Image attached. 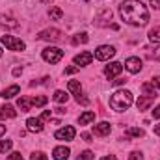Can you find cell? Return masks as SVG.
Listing matches in <instances>:
<instances>
[{
    "instance_id": "6da1fadb",
    "label": "cell",
    "mask_w": 160,
    "mask_h": 160,
    "mask_svg": "<svg viewBox=\"0 0 160 160\" xmlns=\"http://www.w3.org/2000/svg\"><path fill=\"white\" fill-rule=\"evenodd\" d=\"M121 19L132 26H145L149 21V11L140 0H125L119 6Z\"/></svg>"
},
{
    "instance_id": "7a4b0ae2",
    "label": "cell",
    "mask_w": 160,
    "mask_h": 160,
    "mask_svg": "<svg viewBox=\"0 0 160 160\" xmlns=\"http://www.w3.org/2000/svg\"><path fill=\"white\" fill-rule=\"evenodd\" d=\"M130 104H132V93L127 91V89H119V91H116V93L110 97V106H112L116 112H125V110H128Z\"/></svg>"
},
{
    "instance_id": "3957f363",
    "label": "cell",
    "mask_w": 160,
    "mask_h": 160,
    "mask_svg": "<svg viewBox=\"0 0 160 160\" xmlns=\"http://www.w3.org/2000/svg\"><path fill=\"white\" fill-rule=\"evenodd\" d=\"M41 56H43V60L48 62V63H58V62L63 58V50L58 48V47H47V48H43Z\"/></svg>"
},
{
    "instance_id": "277c9868",
    "label": "cell",
    "mask_w": 160,
    "mask_h": 160,
    "mask_svg": "<svg viewBox=\"0 0 160 160\" xmlns=\"http://www.w3.org/2000/svg\"><path fill=\"white\" fill-rule=\"evenodd\" d=\"M2 45H6L9 50H15V52H21V50H24L26 48V45H24V41L17 39V38H13V36H2Z\"/></svg>"
},
{
    "instance_id": "5b68a950",
    "label": "cell",
    "mask_w": 160,
    "mask_h": 160,
    "mask_svg": "<svg viewBox=\"0 0 160 160\" xmlns=\"http://www.w3.org/2000/svg\"><path fill=\"white\" fill-rule=\"evenodd\" d=\"M116 54V48L114 47H110V45H102V47H99L97 50H95V60H99V62H106V60H110L112 56Z\"/></svg>"
},
{
    "instance_id": "8992f818",
    "label": "cell",
    "mask_w": 160,
    "mask_h": 160,
    "mask_svg": "<svg viewBox=\"0 0 160 160\" xmlns=\"http://www.w3.org/2000/svg\"><path fill=\"white\" fill-rule=\"evenodd\" d=\"M75 134H77V130H75L73 127H63V128L56 130L54 138H56V140H60V142H71V140L75 138Z\"/></svg>"
},
{
    "instance_id": "52a82bcc",
    "label": "cell",
    "mask_w": 160,
    "mask_h": 160,
    "mask_svg": "<svg viewBox=\"0 0 160 160\" xmlns=\"http://www.w3.org/2000/svg\"><path fill=\"white\" fill-rule=\"evenodd\" d=\"M142 65H143V63H142V60H140V58H136V56H130V58H127V60H125V69H127L128 73H134V75H136V73H140V71H142Z\"/></svg>"
},
{
    "instance_id": "ba28073f",
    "label": "cell",
    "mask_w": 160,
    "mask_h": 160,
    "mask_svg": "<svg viewBox=\"0 0 160 160\" xmlns=\"http://www.w3.org/2000/svg\"><path fill=\"white\" fill-rule=\"evenodd\" d=\"M38 39L41 41H60L62 39V32L60 30H56V28H48V30H43L39 36H38Z\"/></svg>"
},
{
    "instance_id": "9c48e42d",
    "label": "cell",
    "mask_w": 160,
    "mask_h": 160,
    "mask_svg": "<svg viewBox=\"0 0 160 160\" xmlns=\"http://www.w3.org/2000/svg\"><path fill=\"white\" fill-rule=\"evenodd\" d=\"M121 71H123V63L119 62H112L110 65H106V69H104V75H106V78H114V77H118Z\"/></svg>"
},
{
    "instance_id": "30bf717a",
    "label": "cell",
    "mask_w": 160,
    "mask_h": 160,
    "mask_svg": "<svg viewBox=\"0 0 160 160\" xmlns=\"http://www.w3.org/2000/svg\"><path fill=\"white\" fill-rule=\"evenodd\" d=\"M91 60H93V54H91V52H82V54H78V56H75V63H77L78 67L89 65Z\"/></svg>"
},
{
    "instance_id": "8fae6325",
    "label": "cell",
    "mask_w": 160,
    "mask_h": 160,
    "mask_svg": "<svg viewBox=\"0 0 160 160\" xmlns=\"http://www.w3.org/2000/svg\"><path fill=\"white\" fill-rule=\"evenodd\" d=\"M52 155H54V160H67L69 158V155H71V151H69V147L60 145V147H54Z\"/></svg>"
},
{
    "instance_id": "7c38bea8",
    "label": "cell",
    "mask_w": 160,
    "mask_h": 160,
    "mask_svg": "<svg viewBox=\"0 0 160 160\" xmlns=\"http://www.w3.org/2000/svg\"><path fill=\"white\" fill-rule=\"evenodd\" d=\"M93 132L97 136H108L110 134V123L108 121H102L99 125H93Z\"/></svg>"
},
{
    "instance_id": "4fadbf2b",
    "label": "cell",
    "mask_w": 160,
    "mask_h": 160,
    "mask_svg": "<svg viewBox=\"0 0 160 160\" xmlns=\"http://www.w3.org/2000/svg\"><path fill=\"white\" fill-rule=\"evenodd\" d=\"M26 127H28L30 132H41L43 130V121L39 118H30L26 121Z\"/></svg>"
},
{
    "instance_id": "5bb4252c",
    "label": "cell",
    "mask_w": 160,
    "mask_h": 160,
    "mask_svg": "<svg viewBox=\"0 0 160 160\" xmlns=\"http://www.w3.org/2000/svg\"><path fill=\"white\" fill-rule=\"evenodd\" d=\"M97 24H101V26H104V24H108V21H112V11L108 9V8H104V9H101L99 11V15H97Z\"/></svg>"
},
{
    "instance_id": "9a60e30c",
    "label": "cell",
    "mask_w": 160,
    "mask_h": 160,
    "mask_svg": "<svg viewBox=\"0 0 160 160\" xmlns=\"http://www.w3.org/2000/svg\"><path fill=\"white\" fill-rule=\"evenodd\" d=\"M153 101H155V97L145 95V97H140V99L136 101V106H138V110H140V112H143V110H147V108L153 104Z\"/></svg>"
},
{
    "instance_id": "2e32d148",
    "label": "cell",
    "mask_w": 160,
    "mask_h": 160,
    "mask_svg": "<svg viewBox=\"0 0 160 160\" xmlns=\"http://www.w3.org/2000/svg\"><path fill=\"white\" fill-rule=\"evenodd\" d=\"M19 91H21V88L17 86V84H13V86H9V88H6L4 91H2V99H11V97H15V95H19Z\"/></svg>"
},
{
    "instance_id": "e0dca14e",
    "label": "cell",
    "mask_w": 160,
    "mask_h": 160,
    "mask_svg": "<svg viewBox=\"0 0 160 160\" xmlns=\"http://www.w3.org/2000/svg\"><path fill=\"white\" fill-rule=\"evenodd\" d=\"M15 116H17V112H15V108H13V106L6 104V106H2V108H0V119H4V118H15Z\"/></svg>"
},
{
    "instance_id": "ac0fdd59",
    "label": "cell",
    "mask_w": 160,
    "mask_h": 160,
    "mask_svg": "<svg viewBox=\"0 0 160 160\" xmlns=\"http://www.w3.org/2000/svg\"><path fill=\"white\" fill-rule=\"evenodd\" d=\"M125 136H127V138H130V136H132V138H143L145 132H143L142 128H138V127H132V128H127V130H125Z\"/></svg>"
},
{
    "instance_id": "d6986e66",
    "label": "cell",
    "mask_w": 160,
    "mask_h": 160,
    "mask_svg": "<svg viewBox=\"0 0 160 160\" xmlns=\"http://www.w3.org/2000/svg\"><path fill=\"white\" fill-rule=\"evenodd\" d=\"M93 119H95V112H89V110H88V112H84L78 118V123L80 125H89Z\"/></svg>"
},
{
    "instance_id": "ffe728a7",
    "label": "cell",
    "mask_w": 160,
    "mask_h": 160,
    "mask_svg": "<svg viewBox=\"0 0 160 160\" xmlns=\"http://www.w3.org/2000/svg\"><path fill=\"white\" fill-rule=\"evenodd\" d=\"M17 106L21 108V112H28L30 106H32V101H30L28 97H21V99L17 101Z\"/></svg>"
},
{
    "instance_id": "44dd1931",
    "label": "cell",
    "mask_w": 160,
    "mask_h": 160,
    "mask_svg": "<svg viewBox=\"0 0 160 160\" xmlns=\"http://www.w3.org/2000/svg\"><path fill=\"white\" fill-rule=\"evenodd\" d=\"M142 91H143L145 95H149V97H155V99L158 97V95H157V88H155L153 84H143V86H142Z\"/></svg>"
},
{
    "instance_id": "7402d4cb",
    "label": "cell",
    "mask_w": 160,
    "mask_h": 160,
    "mask_svg": "<svg viewBox=\"0 0 160 160\" xmlns=\"http://www.w3.org/2000/svg\"><path fill=\"white\" fill-rule=\"evenodd\" d=\"M48 17H50L52 21H60V19L63 17V11H62L60 8H50V9H48Z\"/></svg>"
},
{
    "instance_id": "603a6c76",
    "label": "cell",
    "mask_w": 160,
    "mask_h": 160,
    "mask_svg": "<svg viewBox=\"0 0 160 160\" xmlns=\"http://www.w3.org/2000/svg\"><path fill=\"white\" fill-rule=\"evenodd\" d=\"M67 88H69V91H71V93H75V95H78V93H82V88H80V82H77V80H69V84H67Z\"/></svg>"
},
{
    "instance_id": "cb8c5ba5",
    "label": "cell",
    "mask_w": 160,
    "mask_h": 160,
    "mask_svg": "<svg viewBox=\"0 0 160 160\" xmlns=\"http://www.w3.org/2000/svg\"><path fill=\"white\" fill-rule=\"evenodd\" d=\"M52 99H54L56 102H67L69 95H67L65 91H60V89H58V91H54V97H52Z\"/></svg>"
},
{
    "instance_id": "d4e9b609",
    "label": "cell",
    "mask_w": 160,
    "mask_h": 160,
    "mask_svg": "<svg viewBox=\"0 0 160 160\" xmlns=\"http://www.w3.org/2000/svg\"><path fill=\"white\" fill-rule=\"evenodd\" d=\"M88 41H89L88 34H86V32H82V34H77V36L71 39V43H73V45H78V43H88Z\"/></svg>"
},
{
    "instance_id": "484cf974",
    "label": "cell",
    "mask_w": 160,
    "mask_h": 160,
    "mask_svg": "<svg viewBox=\"0 0 160 160\" xmlns=\"http://www.w3.org/2000/svg\"><path fill=\"white\" fill-rule=\"evenodd\" d=\"M149 41L160 45V28H155V30H151V32H149Z\"/></svg>"
},
{
    "instance_id": "4316f807",
    "label": "cell",
    "mask_w": 160,
    "mask_h": 160,
    "mask_svg": "<svg viewBox=\"0 0 160 160\" xmlns=\"http://www.w3.org/2000/svg\"><path fill=\"white\" fill-rule=\"evenodd\" d=\"M30 101H32V104H34V106H45V104H47V97H43V95L34 97V99H30Z\"/></svg>"
},
{
    "instance_id": "83f0119b",
    "label": "cell",
    "mask_w": 160,
    "mask_h": 160,
    "mask_svg": "<svg viewBox=\"0 0 160 160\" xmlns=\"http://www.w3.org/2000/svg\"><path fill=\"white\" fill-rule=\"evenodd\" d=\"M11 145H13V142H11V140H2V142H0V153L9 151V149H11Z\"/></svg>"
},
{
    "instance_id": "f1b7e54d",
    "label": "cell",
    "mask_w": 160,
    "mask_h": 160,
    "mask_svg": "<svg viewBox=\"0 0 160 160\" xmlns=\"http://www.w3.org/2000/svg\"><path fill=\"white\" fill-rule=\"evenodd\" d=\"M93 157H95V155H93L91 151H82L77 160H93Z\"/></svg>"
},
{
    "instance_id": "f546056e",
    "label": "cell",
    "mask_w": 160,
    "mask_h": 160,
    "mask_svg": "<svg viewBox=\"0 0 160 160\" xmlns=\"http://www.w3.org/2000/svg\"><path fill=\"white\" fill-rule=\"evenodd\" d=\"M75 97H77V102H80V104H84V106H86V104H89V99H88V97H84L82 93L75 95Z\"/></svg>"
},
{
    "instance_id": "4dcf8cb0",
    "label": "cell",
    "mask_w": 160,
    "mask_h": 160,
    "mask_svg": "<svg viewBox=\"0 0 160 160\" xmlns=\"http://www.w3.org/2000/svg\"><path fill=\"white\" fill-rule=\"evenodd\" d=\"M80 67L78 65H71V67H65V75H75V73H78Z\"/></svg>"
},
{
    "instance_id": "1f68e13d",
    "label": "cell",
    "mask_w": 160,
    "mask_h": 160,
    "mask_svg": "<svg viewBox=\"0 0 160 160\" xmlns=\"http://www.w3.org/2000/svg\"><path fill=\"white\" fill-rule=\"evenodd\" d=\"M128 160H143V157H142V153L134 151V153H130V158H128Z\"/></svg>"
},
{
    "instance_id": "d6a6232c",
    "label": "cell",
    "mask_w": 160,
    "mask_h": 160,
    "mask_svg": "<svg viewBox=\"0 0 160 160\" xmlns=\"http://www.w3.org/2000/svg\"><path fill=\"white\" fill-rule=\"evenodd\" d=\"M50 116H52V110H45L43 114H41V121H45V119H50Z\"/></svg>"
},
{
    "instance_id": "836d02e7",
    "label": "cell",
    "mask_w": 160,
    "mask_h": 160,
    "mask_svg": "<svg viewBox=\"0 0 160 160\" xmlns=\"http://www.w3.org/2000/svg\"><path fill=\"white\" fill-rule=\"evenodd\" d=\"M30 160H47V157H45L43 153H34V155H32V158H30Z\"/></svg>"
},
{
    "instance_id": "e575fe53",
    "label": "cell",
    "mask_w": 160,
    "mask_h": 160,
    "mask_svg": "<svg viewBox=\"0 0 160 160\" xmlns=\"http://www.w3.org/2000/svg\"><path fill=\"white\" fill-rule=\"evenodd\" d=\"M8 160H22V155H21V153H11V155L8 157Z\"/></svg>"
},
{
    "instance_id": "d590c367",
    "label": "cell",
    "mask_w": 160,
    "mask_h": 160,
    "mask_svg": "<svg viewBox=\"0 0 160 160\" xmlns=\"http://www.w3.org/2000/svg\"><path fill=\"white\" fill-rule=\"evenodd\" d=\"M153 118H155V119H160V104L153 110Z\"/></svg>"
},
{
    "instance_id": "8d00e7d4",
    "label": "cell",
    "mask_w": 160,
    "mask_h": 160,
    "mask_svg": "<svg viewBox=\"0 0 160 160\" xmlns=\"http://www.w3.org/2000/svg\"><path fill=\"white\" fill-rule=\"evenodd\" d=\"M153 86H155V88H158V89H160V75H158V77H155V78H153Z\"/></svg>"
},
{
    "instance_id": "74e56055",
    "label": "cell",
    "mask_w": 160,
    "mask_h": 160,
    "mask_svg": "<svg viewBox=\"0 0 160 160\" xmlns=\"http://www.w3.org/2000/svg\"><path fill=\"white\" fill-rule=\"evenodd\" d=\"M151 6H153L155 9H160V0H151Z\"/></svg>"
},
{
    "instance_id": "f35d334b",
    "label": "cell",
    "mask_w": 160,
    "mask_h": 160,
    "mask_svg": "<svg viewBox=\"0 0 160 160\" xmlns=\"http://www.w3.org/2000/svg\"><path fill=\"white\" fill-rule=\"evenodd\" d=\"M82 140H84V142H93V140H91V136H89L88 132H84V134H82Z\"/></svg>"
},
{
    "instance_id": "ab89813d",
    "label": "cell",
    "mask_w": 160,
    "mask_h": 160,
    "mask_svg": "<svg viewBox=\"0 0 160 160\" xmlns=\"http://www.w3.org/2000/svg\"><path fill=\"white\" fill-rule=\"evenodd\" d=\"M21 73H22V69H21V67H15V69H13V75H15V77H19Z\"/></svg>"
},
{
    "instance_id": "60d3db41",
    "label": "cell",
    "mask_w": 160,
    "mask_h": 160,
    "mask_svg": "<svg viewBox=\"0 0 160 160\" xmlns=\"http://www.w3.org/2000/svg\"><path fill=\"white\" fill-rule=\"evenodd\" d=\"M125 82H127V80H123V78H118V80H114V84H116V86H121V84H125Z\"/></svg>"
},
{
    "instance_id": "b9f144b4",
    "label": "cell",
    "mask_w": 160,
    "mask_h": 160,
    "mask_svg": "<svg viewBox=\"0 0 160 160\" xmlns=\"http://www.w3.org/2000/svg\"><path fill=\"white\" fill-rule=\"evenodd\" d=\"M155 134L160 136V123H158V125H155Z\"/></svg>"
},
{
    "instance_id": "7bdbcfd3",
    "label": "cell",
    "mask_w": 160,
    "mask_h": 160,
    "mask_svg": "<svg viewBox=\"0 0 160 160\" xmlns=\"http://www.w3.org/2000/svg\"><path fill=\"white\" fill-rule=\"evenodd\" d=\"M153 58H155L157 62H160V48H158V50H157V52H155V56H153Z\"/></svg>"
},
{
    "instance_id": "ee69618b",
    "label": "cell",
    "mask_w": 160,
    "mask_h": 160,
    "mask_svg": "<svg viewBox=\"0 0 160 160\" xmlns=\"http://www.w3.org/2000/svg\"><path fill=\"white\" fill-rule=\"evenodd\" d=\"M6 134V127L4 125H0V136H4Z\"/></svg>"
},
{
    "instance_id": "f6af8a7d",
    "label": "cell",
    "mask_w": 160,
    "mask_h": 160,
    "mask_svg": "<svg viewBox=\"0 0 160 160\" xmlns=\"http://www.w3.org/2000/svg\"><path fill=\"white\" fill-rule=\"evenodd\" d=\"M101 160H118L114 155H110V157H104V158H101Z\"/></svg>"
},
{
    "instance_id": "bcb514c9",
    "label": "cell",
    "mask_w": 160,
    "mask_h": 160,
    "mask_svg": "<svg viewBox=\"0 0 160 160\" xmlns=\"http://www.w3.org/2000/svg\"><path fill=\"white\" fill-rule=\"evenodd\" d=\"M38 2H41V4H48L50 0H38Z\"/></svg>"
},
{
    "instance_id": "7dc6e473",
    "label": "cell",
    "mask_w": 160,
    "mask_h": 160,
    "mask_svg": "<svg viewBox=\"0 0 160 160\" xmlns=\"http://www.w3.org/2000/svg\"><path fill=\"white\" fill-rule=\"evenodd\" d=\"M0 56H2V50H0Z\"/></svg>"
}]
</instances>
